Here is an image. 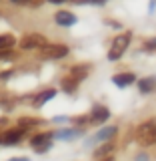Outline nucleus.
<instances>
[{"mask_svg": "<svg viewBox=\"0 0 156 161\" xmlns=\"http://www.w3.org/2000/svg\"><path fill=\"white\" fill-rule=\"evenodd\" d=\"M134 137H136V143L140 147H152V145H156V121L150 119V121L140 123L136 127Z\"/></svg>", "mask_w": 156, "mask_h": 161, "instance_id": "obj_1", "label": "nucleus"}, {"mask_svg": "<svg viewBox=\"0 0 156 161\" xmlns=\"http://www.w3.org/2000/svg\"><path fill=\"white\" fill-rule=\"evenodd\" d=\"M70 48L66 44H60V42H46L44 47L38 48V58L42 60H60L64 57H68Z\"/></svg>", "mask_w": 156, "mask_h": 161, "instance_id": "obj_2", "label": "nucleus"}, {"mask_svg": "<svg viewBox=\"0 0 156 161\" xmlns=\"http://www.w3.org/2000/svg\"><path fill=\"white\" fill-rule=\"evenodd\" d=\"M130 40H132V32H128V30L122 32V34H118V36L112 40V47H110V50H108V60H112V63L118 60L124 53H126Z\"/></svg>", "mask_w": 156, "mask_h": 161, "instance_id": "obj_3", "label": "nucleus"}, {"mask_svg": "<svg viewBox=\"0 0 156 161\" xmlns=\"http://www.w3.org/2000/svg\"><path fill=\"white\" fill-rule=\"evenodd\" d=\"M54 137H52V131H42V133H36L30 137V147H32L36 153H46V151L52 149Z\"/></svg>", "mask_w": 156, "mask_h": 161, "instance_id": "obj_4", "label": "nucleus"}, {"mask_svg": "<svg viewBox=\"0 0 156 161\" xmlns=\"http://www.w3.org/2000/svg\"><path fill=\"white\" fill-rule=\"evenodd\" d=\"M48 40L44 34H40V32H28V34H24L22 38L18 40V47L22 48V50H38L40 47H44Z\"/></svg>", "mask_w": 156, "mask_h": 161, "instance_id": "obj_5", "label": "nucleus"}, {"mask_svg": "<svg viewBox=\"0 0 156 161\" xmlns=\"http://www.w3.org/2000/svg\"><path fill=\"white\" fill-rule=\"evenodd\" d=\"M24 135H26V131L20 129V127L6 129L2 135H0V143H2V145H8V147H12V145H18L20 141L24 139Z\"/></svg>", "mask_w": 156, "mask_h": 161, "instance_id": "obj_6", "label": "nucleus"}, {"mask_svg": "<svg viewBox=\"0 0 156 161\" xmlns=\"http://www.w3.org/2000/svg\"><path fill=\"white\" fill-rule=\"evenodd\" d=\"M110 119V111L104 105H94L88 115V125H102Z\"/></svg>", "mask_w": 156, "mask_h": 161, "instance_id": "obj_7", "label": "nucleus"}, {"mask_svg": "<svg viewBox=\"0 0 156 161\" xmlns=\"http://www.w3.org/2000/svg\"><path fill=\"white\" fill-rule=\"evenodd\" d=\"M118 133V127H114V125H110V127H104V129H100L94 137H90L86 141V145L90 143H104V141H112V137Z\"/></svg>", "mask_w": 156, "mask_h": 161, "instance_id": "obj_8", "label": "nucleus"}, {"mask_svg": "<svg viewBox=\"0 0 156 161\" xmlns=\"http://www.w3.org/2000/svg\"><path fill=\"white\" fill-rule=\"evenodd\" d=\"M90 69H92V64H86V63H82V64H74V67H70V73H68V77H72L74 80H84L88 77V73H90Z\"/></svg>", "mask_w": 156, "mask_h": 161, "instance_id": "obj_9", "label": "nucleus"}, {"mask_svg": "<svg viewBox=\"0 0 156 161\" xmlns=\"http://www.w3.org/2000/svg\"><path fill=\"white\" fill-rule=\"evenodd\" d=\"M56 97V89H44V91H40L38 95H34V99H32V105L36 109H40L42 105H46L50 99H54Z\"/></svg>", "mask_w": 156, "mask_h": 161, "instance_id": "obj_10", "label": "nucleus"}, {"mask_svg": "<svg viewBox=\"0 0 156 161\" xmlns=\"http://www.w3.org/2000/svg\"><path fill=\"white\" fill-rule=\"evenodd\" d=\"M80 135H82V129H58V131H52V137L60 139V141H72V139H78Z\"/></svg>", "mask_w": 156, "mask_h": 161, "instance_id": "obj_11", "label": "nucleus"}, {"mask_svg": "<svg viewBox=\"0 0 156 161\" xmlns=\"http://www.w3.org/2000/svg\"><path fill=\"white\" fill-rule=\"evenodd\" d=\"M54 20H56L58 26H72V24H76V16H74L72 12H68V10H58L56 14H54Z\"/></svg>", "mask_w": 156, "mask_h": 161, "instance_id": "obj_12", "label": "nucleus"}, {"mask_svg": "<svg viewBox=\"0 0 156 161\" xmlns=\"http://www.w3.org/2000/svg\"><path fill=\"white\" fill-rule=\"evenodd\" d=\"M112 83L116 85V87L124 89V87H130L132 83H136V75L134 73H118L112 77Z\"/></svg>", "mask_w": 156, "mask_h": 161, "instance_id": "obj_13", "label": "nucleus"}, {"mask_svg": "<svg viewBox=\"0 0 156 161\" xmlns=\"http://www.w3.org/2000/svg\"><path fill=\"white\" fill-rule=\"evenodd\" d=\"M138 91L142 95H148V93H154L156 91V77H144L138 80Z\"/></svg>", "mask_w": 156, "mask_h": 161, "instance_id": "obj_14", "label": "nucleus"}, {"mask_svg": "<svg viewBox=\"0 0 156 161\" xmlns=\"http://www.w3.org/2000/svg\"><path fill=\"white\" fill-rule=\"evenodd\" d=\"M112 151H114V143H112V141H104V143H100L98 149L94 151V159L98 161V159H102V157H108Z\"/></svg>", "mask_w": 156, "mask_h": 161, "instance_id": "obj_15", "label": "nucleus"}, {"mask_svg": "<svg viewBox=\"0 0 156 161\" xmlns=\"http://www.w3.org/2000/svg\"><path fill=\"white\" fill-rule=\"evenodd\" d=\"M78 85H80L78 80H74L72 77H68V75L60 80V89H62L64 93H68V95H74V93H76V91H78Z\"/></svg>", "mask_w": 156, "mask_h": 161, "instance_id": "obj_16", "label": "nucleus"}, {"mask_svg": "<svg viewBox=\"0 0 156 161\" xmlns=\"http://www.w3.org/2000/svg\"><path fill=\"white\" fill-rule=\"evenodd\" d=\"M40 123H44V121H42V119H34V117H20L16 127L24 129V131H28V129H32V127H38Z\"/></svg>", "mask_w": 156, "mask_h": 161, "instance_id": "obj_17", "label": "nucleus"}, {"mask_svg": "<svg viewBox=\"0 0 156 161\" xmlns=\"http://www.w3.org/2000/svg\"><path fill=\"white\" fill-rule=\"evenodd\" d=\"M16 44V36L10 32H4L0 34V50H6V48H12Z\"/></svg>", "mask_w": 156, "mask_h": 161, "instance_id": "obj_18", "label": "nucleus"}, {"mask_svg": "<svg viewBox=\"0 0 156 161\" xmlns=\"http://www.w3.org/2000/svg\"><path fill=\"white\" fill-rule=\"evenodd\" d=\"M16 58V53L12 48H6V50H0V63H6V60H14Z\"/></svg>", "mask_w": 156, "mask_h": 161, "instance_id": "obj_19", "label": "nucleus"}, {"mask_svg": "<svg viewBox=\"0 0 156 161\" xmlns=\"http://www.w3.org/2000/svg\"><path fill=\"white\" fill-rule=\"evenodd\" d=\"M70 123L78 125V127L82 129L84 125H88V115H76V117H72V119H70Z\"/></svg>", "mask_w": 156, "mask_h": 161, "instance_id": "obj_20", "label": "nucleus"}, {"mask_svg": "<svg viewBox=\"0 0 156 161\" xmlns=\"http://www.w3.org/2000/svg\"><path fill=\"white\" fill-rule=\"evenodd\" d=\"M12 4H18V6H40L38 0H10Z\"/></svg>", "mask_w": 156, "mask_h": 161, "instance_id": "obj_21", "label": "nucleus"}, {"mask_svg": "<svg viewBox=\"0 0 156 161\" xmlns=\"http://www.w3.org/2000/svg\"><path fill=\"white\" fill-rule=\"evenodd\" d=\"M12 75H14V70H0V80H8V79H12Z\"/></svg>", "mask_w": 156, "mask_h": 161, "instance_id": "obj_22", "label": "nucleus"}, {"mask_svg": "<svg viewBox=\"0 0 156 161\" xmlns=\"http://www.w3.org/2000/svg\"><path fill=\"white\" fill-rule=\"evenodd\" d=\"M144 48H146V50H156V38H152V40H146Z\"/></svg>", "mask_w": 156, "mask_h": 161, "instance_id": "obj_23", "label": "nucleus"}, {"mask_svg": "<svg viewBox=\"0 0 156 161\" xmlns=\"http://www.w3.org/2000/svg\"><path fill=\"white\" fill-rule=\"evenodd\" d=\"M136 161H150V159H148V155H144V153H138V155H136Z\"/></svg>", "mask_w": 156, "mask_h": 161, "instance_id": "obj_24", "label": "nucleus"}, {"mask_svg": "<svg viewBox=\"0 0 156 161\" xmlns=\"http://www.w3.org/2000/svg\"><path fill=\"white\" fill-rule=\"evenodd\" d=\"M72 4H92V0H72Z\"/></svg>", "mask_w": 156, "mask_h": 161, "instance_id": "obj_25", "label": "nucleus"}, {"mask_svg": "<svg viewBox=\"0 0 156 161\" xmlns=\"http://www.w3.org/2000/svg\"><path fill=\"white\" fill-rule=\"evenodd\" d=\"M8 161H30L28 157H10Z\"/></svg>", "mask_w": 156, "mask_h": 161, "instance_id": "obj_26", "label": "nucleus"}, {"mask_svg": "<svg viewBox=\"0 0 156 161\" xmlns=\"http://www.w3.org/2000/svg\"><path fill=\"white\" fill-rule=\"evenodd\" d=\"M50 4H64V2H68V0H48Z\"/></svg>", "mask_w": 156, "mask_h": 161, "instance_id": "obj_27", "label": "nucleus"}, {"mask_svg": "<svg viewBox=\"0 0 156 161\" xmlns=\"http://www.w3.org/2000/svg\"><path fill=\"white\" fill-rule=\"evenodd\" d=\"M98 161H114L112 155H108V157H102V159H98Z\"/></svg>", "mask_w": 156, "mask_h": 161, "instance_id": "obj_28", "label": "nucleus"}, {"mask_svg": "<svg viewBox=\"0 0 156 161\" xmlns=\"http://www.w3.org/2000/svg\"><path fill=\"white\" fill-rule=\"evenodd\" d=\"M106 0H92V4H104Z\"/></svg>", "mask_w": 156, "mask_h": 161, "instance_id": "obj_29", "label": "nucleus"}, {"mask_svg": "<svg viewBox=\"0 0 156 161\" xmlns=\"http://www.w3.org/2000/svg\"><path fill=\"white\" fill-rule=\"evenodd\" d=\"M0 145H2V143H0Z\"/></svg>", "mask_w": 156, "mask_h": 161, "instance_id": "obj_30", "label": "nucleus"}]
</instances>
